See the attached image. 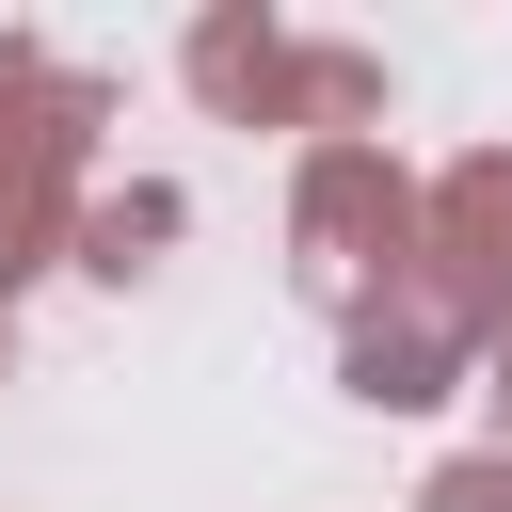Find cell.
Here are the masks:
<instances>
[]
</instances>
